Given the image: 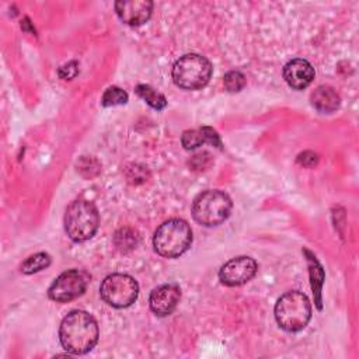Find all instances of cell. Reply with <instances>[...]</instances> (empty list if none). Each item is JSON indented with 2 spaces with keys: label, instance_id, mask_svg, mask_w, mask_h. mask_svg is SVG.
I'll return each mask as SVG.
<instances>
[{
  "label": "cell",
  "instance_id": "cell-1",
  "mask_svg": "<svg viewBox=\"0 0 359 359\" xmlns=\"http://www.w3.org/2000/svg\"><path fill=\"white\" fill-rule=\"evenodd\" d=\"M98 335L97 321L87 311L73 310L60 323V344L69 353L83 355L91 351L98 341Z\"/></svg>",
  "mask_w": 359,
  "mask_h": 359
},
{
  "label": "cell",
  "instance_id": "cell-2",
  "mask_svg": "<svg viewBox=\"0 0 359 359\" xmlns=\"http://www.w3.org/2000/svg\"><path fill=\"white\" fill-rule=\"evenodd\" d=\"M192 243V230L182 219H170L158 226L153 236L154 251L165 258L182 255Z\"/></svg>",
  "mask_w": 359,
  "mask_h": 359
},
{
  "label": "cell",
  "instance_id": "cell-3",
  "mask_svg": "<svg viewBox=\"0 0 359 359\" xmlns=\"http://www.w3.org/2000/svg\"><path fill=\"white\" fill-rule=\"evenodd\" d=\"M275 318L285 331L296 332L303 330L311 318V303L309 297L299 290L282 294L275 304Z\"/></svg>",
  "mask_w": 359,
  "mask_h": 359
},
{
  "label": "cell",
  "instance_id": "cell-4",
  "mask_svg": "<svg viewBox=\"0 0 359 359\" xmlns=\"http://www.w3.org/2000/svg\"><path fill=\"white\" fill-rule=\"evenodd\" d=\"M98 224V209L90 201H73L65 212V230L67 236L76 243L91 238L95 234Z\"/></svg>",
  "mask_w": 359,
  "mask_h": 359
},
{
  "label": "cell",
  "instance_id": "cell-5",
  "mask_svg": "<svg viewBox=\"0 0 359 359\" xmlns=\"http://www.w3.org/2000/svg\"><path fill=\"white\" fill-rule=\"evenodd\" d=\"M230 196L219 189H208L196 195L192 202L194 219L206 227L223 223L231 212Z\"/></svg>",
  "mask_w": 359,
  "mask_h": 359
},
{
  "label": "cell",
  "instance_id": "cell-6",
  "mask_svg": "<svg viewBox=\"0 0 359 359\" xmlns=\"http://www.w3.org/2000/svg\"><path fill=\"white\" fill-rule=\"evenodd\" d=\"M212 63L202 55L188 53L172 66V80L184 90H199L208 84L212 76Z\"/></svg>",
  "mask_w": 359,
  "mask_h": 359
},
{
  "label": "cell",
  "instance_id": "cell-7",
  "mask_svg": "<svg viewBox=\"0 0 359 359\" xmlns=\"http://www.w3.org/2000/svg\"><path fill=\"white\" fill-rule=\"evenodd\" d=\"M101 299L112 307L125 309L135 303L139 294L137 282L126 273H111L100 286Z\"/></svg>",
  "mask_w": 359,
  "mask_h": 359
},
{
  "label": "cell",
  "instance_id": "cell-8",
  "mask_svg": "<svg viewBox=\"0 0 359 359\" xmlns=\"http://www.w3.org/2000/svg\"><path fill=\"white\" fill-rule=\"evenodd\" d=\"M90 282V275L81 269H69L60 273L48 290V296L59 303H67L81 296Z\"/></svg>",
  "mask_w": 359,
  "mask_h": 359
},
{
  "label": "cell",
  "instance_id": "cell-9",
  "mask_svg": "<svg viewBox=\"0 0 359 359\" xmlns=\"http://www.w3.org/2000/svg\"><path fill=\"white\" fill-rule=\"evenodd\" d=\"M258 265L251 257H236L227 261L219 271V279L226 286H240L251 280L257 273Z\"/></svg>",
  "mask_w": 359,
  "mask_h": 359
},
{
  "label": "cell",
  "instance_id": "cell-10",
  "mask_svg": "<svg viewBox=\"0 0 359 359\" xmlns=\"http://www.w3.org/2000/svg\"><path fill=\"white\" fill-rule=\"evenodd\" d=\"M181 299V289L175 283H165L156 287L149 297L151 311L158 317L170 316Z\"/></svg>",
  "mask_w": 359,
  "mask_h": 359
},
{
  "label": "cell",
  "instance_id": "cell-11",
  "mask_svg": "<svg viewBox=\"0 0 359 359\" xmlns=\"http://www.w3.org/2000/svg\"><path fill=\"white\" fill-rule=\"evenodd\" d=\"M153 10V1L150 0H119L115 3V11L122 22L137 27L144 24Z\"/></svg>",
  "mask_w": 359,
  "mask_h": 359
},
{
  "label": "cell",
  "instance_id": "cell-12",
  "mask_svg": "<svg viewBox=\"0 0 359 359\" xmlns=\"http://www.w3.org/2000/svg\"><path fill=\"white\" fill-rule=\"evenodd\" d=\"M285 81L294 90H303L314 79V69L310 62L302 57L289 60L283 67Z\"/></svg>",
  "mask_w": 359,
  "mask_h": 359
},
{
  "label": "cell",
  "instance_id": "cell-13",
  "mask_svg": "<svg viewBox=\"0 0 359 359\" xmlns=\"http://www.w3.org/2000/svg\"><path fill=\"white\" fill-rule=\"evenodd\" d=\"M181 143L187 150L196 149L205 143H210L212 146L220 147L222 142L217 132L210 126H202L198 129H188L181 136Z\"/></svg>",
  "mask_w": 359,
  "mask_h": 359
},
{
  "label": "cell",
  "instance_id": "cell-14",
  "mask_svg": "<svg viewBox=\"0 0 359 359\" xmlns=\"http://www.w3.org/2000/svg\"><path fill=\"white\" fill-rule=\"evenodd\" d=\"M311 105L320 112H334L339 107V95L330 86H318L310 95Z\"/></svg>",
  "mask_w": 359,
  "mask_h": 359
},
{
  "label": "cell",
  "instance_id": "cell-15",
  "mask_svg": "<svg viewBox=\"0 0 359 359\" xmlns=\"http://www.w3.org/2000/svg\"><path fill=\"white\" fill-rule=\"evenodd\" d=\"M304 254L307 255V264H309V271H310V278H311V289L314 294V302L318 309H321V286L324 280V269L317 261V258L309 251L304 250Z\"/></svg>",
  "mask_w": 359,
  "mask_h": 359
},
{
  "label": "cell",
  "instance_id": "cell-16",
  "mask_svg": "<svg viewBox=\"0 0 359 359\" xmlns=\"http://www.w3.org/2000/svg\"><path fill=\"white\" fill-rule=\"evenodd\" d=\"M135 91H136V94H137L142 100H144V101H146L151 108H154V109H163V108H165V105H167L165 97H164L161 93L156 91L154 88H151L150 86H147V84H139V86H136Z\"/></svg>",
  "mask_w": 359,
  "mask_h": 359
},
{
  "label": "cell",
  "instance_id": "cell-17",
  "mask_svg": "<svg viewBox=\"0 0 359 359\" xmlns=\"http://www.w3.org/2000/svg\"><path fill=\"white\" fill-rule=\"evenodd\" d=\"M50 265V257L46 252H36L31 257H28L22 264H21V271L24 273H34L39 272Z\"/></svg>",
  "mask_w": 359,
  "mask_h": 359
},
{
  "label": "cell",
  "instance_id": "cell-18",
  "mask_svg": "<svg viewBox=\"0 0 359 359\" xmlns=\"http://www.w3.org/2000/svg\"><path fill=\"white\" fill-rule=\"evenodd\" d=\"M128 101V94L126 91H123L122 88L119 87H108L105 90V93L102 94V98H101V104L104 107H114V105H122Z\"/></svg>",
  "mask_w": 359,
  "mask_h": 359
},
{
  "label": "cell",
  "instance_id": "cell-19",
  "mask_svg": "<svg viewBox=\"0 0 359 359\" xmlns=\"http://www.w3.org/2000/svg\"><path fill=\"white\" fill-rule=\"evenodd\" d=\"M223 84L229 93H238L245 86V76L238 70H230L224 74Z\"/></svg>",
  "mask_w": 359,
  "mask_h": 359
},
{
  "label": "cell",
  "instance_id": "cell-20",
  "mask_svg": "<svg viewBox=\"0 0 359 359\" xmlns=\"http://www.w3.org/2000/svg\"><path fill=\"white\" fill-rule=\"evenodd\" d=\"M77 72H79V69H77V62H70V63L65 65L63 67H60L59 76H60L62 79L69 80V79H73V77L77 74Z\"/></svg>",
  "mask_w": 359,
  "mask_h": 359
},
{
  "label": "cell",
  "instance_id": "cell-21",
  "mask_svg": "<svg viewBox=\"0 0 359 359\" xmlns=\"http://www.w3.org/2000/svg\"><path fill=\"white\" fill-rule=\"evenodd\" d=\"M317 154H314L313 151H304L297 157V161L306 167H313L317 164Z\"/></svg>",
  "mask_w": 359,
  "mask_h": 359
}]
</instances>
